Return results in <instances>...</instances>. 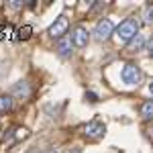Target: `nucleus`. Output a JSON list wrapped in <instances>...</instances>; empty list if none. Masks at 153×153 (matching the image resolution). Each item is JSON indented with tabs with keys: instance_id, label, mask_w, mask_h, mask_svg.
I'll return each mask as SVG.
<instances>
[{
	"instance_id": "1",
	"label": "nucleus",
	"mask_w": 153,
	"mask_h": 153,
	"mask_svg": "<svg viewBox=\"0 0 153 153\" xmlns=\"http://www.w3.org/2000/svg\"><path fill=\"white\" fill-rule=\"evenodd\" d=\"M137 35H139V25H137L135 19H127V21H123V23L117 27V39L123 41V43L133 41Z\"/></svg>"
},
{
	"instance_id": "2",
	"label": "nucleus",
	"mask_w": 153,
	"mask_h": 153,
	"mask_svg": "<svg viewBox=\"0 0 153 153\" xmlns=\"http://www.w3.org/2000/svg\"><path fill=\"white\" fill-rule=\"evenodd\" d=\"M120 78H123V82L127 84V86H137V84L141 82V70H139V65L137 63H127L123 71H120Z\"/></svg>"
},
{
	"instance_id": "3",
	"label": "nucleus",
	"mask_w": 153,
	"mask_h": 153,
	"mask_svg": "<svg viewBox=\"0 0 153 153\" xmlns=\"http://www.w3.org/2000/svg\"><path fill=\"white\" fill-rule=\"evenodd\" d=\"M112 31H114V23H112L110 19H102L100 23L96 25V29H94V37L98 39V41H106L108 37L112 35Z\"/></svg>"
},
{
	"instance_id": "4",
	"label": "nucleus",
	"mask_w": 153,
	"mask_h": 153,
	"mask_svg": "<svg viewBox=\"0 0 153 153\" xmlns=\"http://www.w3.org/2000/svg\"><path fill=\"white\" fill-rule=\"evenodd\" d=\"M68 27H70V23H68V19L61 14V16H57V21L49 27V35L53 37V39H61V37H65V31H68Z\"/></svg>"
},
{
	"instance_id": "5",
	"label": "nucleus",
	"mask_w": 153,
	"mask_h": 153,
	"mask_svg": "<svg viewBox=\"0 0 153 153\" xmlns=\"http://www.w3.org/2000/svg\"><path fill=\"white\" fill-rule=\"evenodd\" d=\"M70 37H71V43H74L76 47H86V45H88V29L82 27V25L74 27Z\"/></svg>"
},
{
	"instance_id": "6",
	"label": "nucleus",
	"mask_w": 153,
	"mask_h": 153,
	"mask_svg": "<svg viewBox=\"0 0 153 153\" xmlns=\"http://www.w3.org/2000/svg\"><path fill=\"white\" fill-rule=\"evenodd\" d=\"M84 133H86V137H90V139H100V137H104L106 127L100 123V120H92L90 125H86Z\"/></svg>"
},
{
	"instance_id": "7",
	"label": "nucleus",
	"mask_w": 153,
	"mask_h": 153,
	"mask_svg": "<svg viewBox=\"0 0 153 153\" xmlns=\"http://www.w3.org/2000/svg\"><path fill=\"white\" fill-rule=\"evenodd\" d=\"M71 49H74L71 37H61V39H57V51H59V55L68 57V55H71Z\"/></svg>"
},
{
	"instance_id": "8",
	"label": "nucleus",
	"mask_w": 153,
	"mask_h": 153,
	"mask_svg": "<svg viewBox=\"0 0 153 153\" xmlns=\"http://www.w3.org/2000/svg\"><path fill=\"white\" fill-rule=\"evenodd\" d=\"M145 43H147V41H145V37H143V35H137L133 41H129V43H127V53H137V51H141Z\"/></svg>"
},
{
	"instance_id": "9",
	"label": "nucleus",
	"mask_w": 153,
	"mask_h": 153,
	"mask_svg": "<svg viewBox=\"0 0 153 153\" xmlns=\"http://www.w3.org/2000/svg\"><path fill=\"white\" fill-rule=\"evenodd\" d=\"M12 94H16L19 98H29V94H31V88H29V84L27 82H19L14 84V88H12Z\"/></svg>"
},
{
	"instance_id": "10",
	"label": "nucleus",
	"mask_w": 153,
	"mask_h": 153,
	"mask_svg": "<svg viewBox=\"0 0 153 153\" xmlns=\"http://www.w3.org/2000/svg\"><path fill=\"white\" fill-rule=\"evenodd\" d=\"M12 110V96L0 94V112H10Z\"/></svg>"
},
{
	"instance_id": "11",
	"label": "nucleus",
	"mask_w": 153,
	"mask_h": 153,
	"mask_svg": "<svg viewBox=\"0 0 153 153\" xmlns=\"http://www.w3.org/2000/svg\"><path fill=\"white\" fill-rule=\"evenodd\" d=\"M139 112H141V117L147 120V118H153V100H147V102H143L141 108H139Z\"/></svg>"
},
{
	"instance_id": "12",
	"label": "nucleus",
	"mask_w": 153,
	"mask_h": 153,
	"mask_svg": "<svg viewBox=\"0 0 153 153\" xmlns=\"http://www.w3.org/2000/svg\"><path fill=\"white\" fill-rule=\"evenodd\" d=\"M29 135V131L25 129V127H14L12 129V137H14V141H21V139H25Z\"/></svg>"
},
{
	"instance_id": "13",
	"label": "nucleus",
	"mask_w": 153,
	"mask_h": 153,
	"mask_svg": "<svg viewBox=\"0 0 153 153\" xmlns=\"http://www.w3.org/2000/svg\"><path fill=\"white\" fill-rule=\"evenodd\" d=\"M31 33H33V29H31L29 25H25V27H21V29L16 31L19 39H29V37H31Z\"/></svg>"
},
{
	"instance_id": "14",
	"label": "nucleus",
	"mask_w": 153,
	"mask_h": 153,
	"mask_svg": "<svg viewBox=\"0 0 153 153\" xmlns=\"http://www.w3.org/2000/svg\"><path fill=\"white\" fill-rule=\"evenodd\" d=\"M143 16H145L149 23H153V4H147V6H145V12H143Z\"/></svg>"
},
{
	"instance_id": "15",
	"label": "nucleus",
	"mask_w": 153,
	"mask_h": 153,
	"mask_svg": "<svg viewBox=\"0 0 153 153\" xmlns=\"http://www.w3.org/2000/svg\"><path fill=\"white\" fill-rule=\"evenodd\" d=\"M147 51H149V55H153V37L147 41Z\"/></svg>"
},
{
	"instance_id": "16",
	"label": "nucleus",
	"mask_w": 153,
	"mask_h": 153,
	"mask_svg": "<svg viewBox=\"0 0 153 153\" xmlns=\"http://www.w3.org/2000/svg\"><path fill=\"white\" fill-rule=\"evenodd\" d=\"M10 6H12V8H21V6H23V2H21V0H12Z\"/></svg>"
},
{
	"instance_id": "17",
	"label": "nucleus",
	"mask_w": 153,
	"mask_h": 153,
	"mask_svg": "<svg viewBox=\"0 0 153 153\" xmlns=\"http://www.w3.org/2000/svg\"><path fill=\"white\" fill-rule=\"evenodd\" d=\"M41 153H59L57 149H53V147H51V149H45V151H41Z\"/></svg>"
},
{
	"instance_id": "18",
	"label": "nucleus",
	"mask_w": 153,
	"mask_h": 153,
	"mask_svg": "<svg viewBox=\"0 0 153 153\" xmlns=\"http://www.w3.org/2000/svg\"><path fill=\"white\" fill-rule=\"evenodd\" d=\"M149 92H151V94H153V82L149 84Z\"/></svg>"
}]
</instances>
